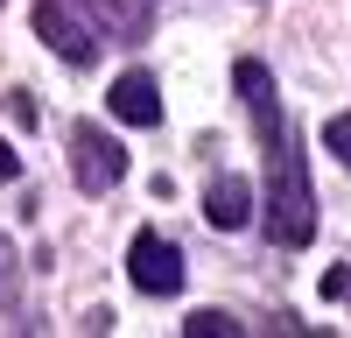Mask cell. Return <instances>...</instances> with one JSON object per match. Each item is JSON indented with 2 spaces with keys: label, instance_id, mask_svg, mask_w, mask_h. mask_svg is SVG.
<instances>
[{
  "label": "cell",
  "instance_id": "obj_1",
  "mask_svg": "<svg viewBox=\"0 0 351 338\" xmlns=\"http://www.w3.org/2000/svg\"><path fill=\"white\" fill-rule=\"evenodd\" d=\"M260 141H267V240L274 247H309L316 240V197H309L302 141L288 134V113L260 127Z\"/></svg>",
  "mask_w": 351,
  "mask_h": 338
},
{
  "label": "cell",
  "instance_id": "obj_2",
  "mask_svg": "<svg viewBox=\"0 0 351 338\" xmlns=\"http://www.w3.org/2000/svg\"><path fill=\"white\" fill-rule=\"evenodd\" d=\"M36 28L64 64H92L99 56V0H36Z\"/></svg>",
  "mask_w": 351,
  "mask_h": 338
},
{
  "label": "cell",
  "instance_id": "obj_3",
  "mask_svg": "<svg viewBox=\"0 0 351 338\" xmlns=\"http://www.w3.org/2000/svg\"><path fill=\"white\" fill-rule=\"evenodd\" d=\"M71 177H77L84 197H99V190H112V183L127 177V148L112 134H99L92 120H77L71 127Z\"/></svg>",
  "mask_w": 351,
  "mask_h": 338
},
{
  "label": "cell",
  "instance_id": "obj_4",
  "mask_svg": "<svg viewBox=\"0 0 351 338\" xmlns=\"http://www.w3.org/2000/svg\"><path fill=\"white\" fill-rule=\"evenodd\" d=\"M127 275H134L141 296H176L183 289V254H176V240H162V233H134Z\"/></svg>",
  "mask_w": 351,
  "mask_h": 338
},
{
  "label": "cell",
  "instance_id": "obj_5",
  "mask_svg": "<svg viewBox=\"0 0 351 338\" xmlns=\"http://www.w3.org/2000/svg\"><path fill=\"white\" fill-rule=\"evenodd\" d=\"M112 113H120L127 127H155V120H162L155 78H148V71H120V78H112Z\"/></svg>",
  "mask_w": 351,
  "mask_h": 338
},
{
  "label": "cell",
  "instance_id": "obj_6",
  "mask_svg": "<svg viewBox=\"0 0 351 338\" xmlns=\"http://www.w3.org/2000/svg\"><path fill=\"white\" fill-rule=\"evenodd\" d=\"M204 218H211L218 233H239V225L253 218V183L246 177H218L211 190H204Z\"/></svg>",
  "mask_w": 351,
  "mask_h": 338
},
{
  "label": "cell",
  "instance_id": "obj_7",
  "mask_svg": "<svg viewBox=\"0 0 351 338\" xmlns=\"http://www.w3.org/2000/svg\"><path fill=\"white\" fill-rule=\"evenodd\" d=\"M148 28H155V0H99V36L141 43Z\"/></svg>",
  "mask_w": 351,
  "mask_h": 338
},
{
  "label": "cell",
  "instance_id": "obj_8",
  "mask_svg": "<svg viewBox=\"0 0 351 338\" xmlns=\"http://www.w3.org/2000/svg\"><path fill=\"white\" fill-rule=\"evenodd\" d=\"M232 84H239V99H246V113H253V127H267V120H281V99H274V78L253 64V56H239V71H232Z\"/></svg>",
  "mask_w": 351,
  "mask_h": 338
},
{
  "label": "cell",
  "instance_id": "obj_9",
  "mask_svg": "<svg viewBox=\"0 0 351 338\" xmlns=\"http://www.w3.org/2000/svg\"><path fill=\"white\" fill-rule=\"evenodd\" d=\"M183 338H239V324L225 310H197V317H183Z\"/></svg>",
  "mask_w": 351,
  "mask_h": 338
},
{
  "label": "cell",
  "instance_id": "obj_10",
  "mask_svg": "<svg viewBox=\"0 0 351 338\" xmlns=\"http://www.w3.org/2000/svg\"><path fill=\"white\" fill-rule=\"evenodd\" d=\"M14 289H21V261H14V240L0 233V310H14Z\"/></svg>",
  "mask_w": 351,
  "mask_h": 338
},
{
  "label": "cell",
  "instance_id": "obj_11",
  "mask_svg": "<svg viewBox=\"0 0 351 338\" xmlns=\"http://www.w3.org/2000/svg\"><path fill=\"white\" fill-rule=\"evenodd\" d=\"M324 148L351 169V113H337V120H324Z\"/></svg>",
  "mask_w": 351,
  "mask_h": 338
},
{
  "label": "cell",
  "instance_id": "obj_12",
  "mask_svg": "<svg viewBox=\"0 0 351 338\" xmlns=\"http://www.w3.org/2000/svg\"><path fill=\"white\" fill-rule=\"evenodd\" d=\"M316 289H324V303H344V296H351V268H324Z\"/></svg>",
  "mask_w": 351,
  "mask_h": 338
},
{
  "label": "cell",
  "instance_id": "obj_13",
  "mask_svg": "<svg viewBox=\"0 0 351 338\" xmlns=\"http://www.w3.org/2000/svg\"><path fill=\"white\" fill-rule=\"evenodd\" d=\"M8 120H14V127H36V99H28V92H8Z\"/></svg>",
  "mask_w": 351,
  "mask_h": 338
},
{
  "label": "cell",
  "instance_id": "obj_14",
  "mask_svg": "<svg viewBox=\"0 0 351 338\" xmlns=\"http://www.w3.org/2000/svg\"><path fill=\"white\" fill-rule=\"evenodd\" d=\"M14 177H21V155L8 148V141H0V183H14Z\"/></svg>",
  "mask_w": 351,
  "mask_h": 338
}]
</instances>
